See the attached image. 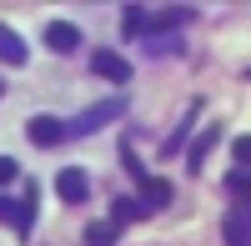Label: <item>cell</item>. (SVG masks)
<instances>
[{
    "mask_svg": "<svg viewBox=\"0 0 251 246\" xmlns=\"http://www.w3.org/2000/svg\"><path fill=\"white\" fill-rule=\"evenodd\" d=\"M116 241V221H96V226H86V246H111Z\"/></svg>",
    "mask_w": 251,
    "mask_h": 246,
    "instance_id": "cell-12",
    "label": "cell"
},
{
    "mask_svg": "<svg viewBox=\"0 0 251 246\" xmlns=\"http://www.w3.org/2000/svg\"><path fill=\"white\" fill-rule=\"evenodd\" d=\"M246 80H251V71H246Z\"/></svg>",
    "mask_w": 251,
    "mask_h": 246,
    "instance_id": "cell-18",
    "label": "cell"
},
{
    "mask_svg": "<svg viewBox=\"0 0 251 246\" xmlns=\"http://www.w3.org/2000/svg\"><path fill=\"white\" fill-rule=\"evenodd\" d=\"M0 221L15 231H30V201H0Z\"/></svg>",
    "mask_w": 251,
    "mask_h": 246,
    "instance_id": "cell-9",
    "label": "cell"
},
{
    "mask_svg": "<svg viewBox=\"0 0 251 246\" xmlns=\"http://www.w3.org/2000/svg\"><path fill=\"white\" fill-rule=\"evenodd\" d=\"M91 71L106 75V80H116V86H126V80H131V60L116 55V50H96V55H91Z\"/></svg>",
    "mask_w": 251,
    "mask_h": 246,
    "instance_id": "cell-3",
    "label": "cell"
},
{
    "mask_svg": "<svg viewBox=\"0 0 251 246\" xmlns=\"http://www.w3.org/2000/svg\"><path fill=\"white\" fill-rule=\"evenodd\" d=\"M0 96H5V80H0Z\"/></svg>",
    "mask_w": 251,
    "mask_h": 246,
    "instance_id": "cell-17",
    "label": "cell"
},
{
    "mask_svg": "<svg viewBox=\"0 0 251 246\" xmlns=\"http://www.w3.org/2000/svg\"><path fill=\"white\" fill-rule=\"evenodd\" d=\"M216 136H221L216 126H211V131H201V141H196V146H191V171H201V161H206V151L216 146Z\"/></svg>",
    "mask_w": 251,
    "mask_h": 246,
    "instance_id": "cell-13",
    "label": "cell"
},
{
    "mask_svg": "<svg viewBox=\"0 0 251 246\" xmlns=\"http://www.w3.org/2000/svg\"><path fill=\"white\" fill-rule=\"evenodd\" d=\"M131 40H141V35H151L156 30V15L146 10V5H126V25H121Z\"/></svg>",
    "mask_w": 251,
    "mask_h": 246,
    "instance_id": "cell-8",
    "label": "cell"
},
{
    "mask_svg": "<svg viewBox=\"0 0 251 246\" xmlns=\"http://www.w3.org/2000/svg\"><path fill=\"white\" fill-rule=\"evenodd\" d=\"M226 186H231L236 196H246V191H251V171H231V176H226Z\"/></svg>",
    "mask_w": 251,
    "mask_h": 246,
    "instance_id": "cell-15",
    "label": "cell"
},
{
    "mask_svg": "<svg viewBox=\"0 0 251 246\" xmlns=\"http://www.w3.org/2000/svg\"><path fill=\"white\" fill-rule=\"evenodd\" d=\"M30 141H35V146H60V141H66V121H55V116H35L30 121Z\"/></svg>",
    "mask_w": 251,
    "mask_h": 246,
    "instance_id": "cell-4",
    "label": "cell"
},
{
    "mask_svg": "<svg viewBox=\"0 0 251 246\" xmlns=\"http://www.w3.org/2000/svg\"><path fill=\"white\" fill-rule=\"evenodd\" d=\"M55 191H60V201H71V206H80V201L91 196V176L80 171V166H66L55 176Z\"/></svg>",
    "mask_w": 251,
    "mask_h": 246,
    "instance_id": "cell-2",
    "label": "cell"
},
{
    "mask_svg": "<svg viewBox=\"0 0 251 246\" xmlns=\"http://www.w3.org/2000/svg\"><path fill=\"white\" fill-rule=\"evenodd\" d=\"M141 216H146L141 196H121V201H111V221H141Z\"/></svg>",
    "mask_w": 251,
    "mask_h": 246,
    "instance_id": "cell-11",
    "label": "cell"
},
{
    "mask_svg": "<svg viewBox=\"0 0 251 246\" xmlns=\"http://www.w3.org/2000/svg\"><path fill=\"white\" fill-rule=\"evenodd\" d=\"M166 201H171V181H166V176H146L141 181V206L146 211H161Z\"/></svg>",
    "mask_w": 251,
    "mask_h": 246,
    "instance_id": "cell-7",
    "label": "cell"
},
{
    "mask_svg": "<svg viewBox=\"0 0 251 246\" xmlns=\"http://www.w3.org/2000/svg\"><path fill=\"white\" fill-rule=\"evenodd\" d=\"M221 236H226V246H251V226H246V216L231 211V216L221 221Z\"/></svg>",
    "mask_w": 251,
    "mask_h": 246,
    "instance_id": "cell-10",
    "label": "cell"
},
{
    "mask_svg": "<svg viewBox=\"0 0 251 246\" xmlns=\"http://www.w3.org/2000/svg\"><path fill=\"white\" fill-rule=\"evenodd\" d=\"M116 116H121V100H100V106H91L86 116H75V121H71L66 136H86V131H96V126H111Z\"/></svg>",
    "mask_w": 251,
    "mask_h": 246,
    "instance_id": "cell-1",
    "label": "cell"
},
{
    "mask_svg": "<svg viewBox=\"0 0 251 246\" xmlns=\"http://www.w3.org/2000/svg\"><path fill=\"white\" fill-rule=\"evenodd\" d=\"M25 55H30L25 35L10 30V25H0V60H5V66H25Z\"/></svg>",
    "mask_w": 251,
    "mask_h": 246,
    "instance_id": "cell-5",
    "label": "cell"
},
{
    "mask_svg": "<svg viewBox=\"0 0 251 246\" xmlns=\"http://www.w3.org/2000/svg\"><path fill=\"white\" fill-rule=\"evenodd\" d=\"M46 46L66 55V50H75V46H80V30L71 25V20H50V25H46Z\"/></svg>",
    "mask_w": 251,
    "mask_h": 246,
    "instance_id": "cell-6",
    "label": "cell"
},
{
    "mask_svg": "<svg viewBox=\"0 0 251 246\" xmlns=\"http://www.w3.org/2000/svg\"><path fill=\"white\" fill-rule=\"evenodd\" d=\"M231 151H236V166L251 171V136H236V146H231Z\"/></svg>",
    "mask_w": 251,
    "mask_h": 246,
    "instance_id": "cell-14",
    "label": "cell"
},
{
    "mask_svg": "<svg viewBox=\"0 0 251 246\" xmlns=\"http://www.w3.org/2000/svg\"><path fill=\"white\" fill-rule=\"evenodd\" d=\"M20 176V166H15V161L10 156H0V186H10V181Z\"/></svg>",
    "mask_w": 251,
    "mask_h": 246,
    "instance_id": "cell-16",
    "label": "cell"
}]
</instances>
